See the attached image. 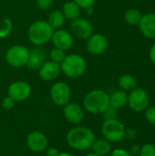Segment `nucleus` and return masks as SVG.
<instances>
[{
    "label": "nucleus",
    "mask_w": 155,
    "mask_h": 156,
    "mask_svg": "<svg viewBox=\"0 0 155 156\" xmlns=\"http://www.w3.org/2000/svg\"><path fill=\"white\" fill-rule=\"evenodd\" d=\"M88 64L86 59L79 54L66 55L60 63L61 73L69 79H78L83 76L87 70Z\"/></svg>",
    "instance_id": "obj_4"
},
{
    "label": "nucleus",
    "mask_w": 155,
    "mask_h": 156,
    "mask_svg": "<svg viewBox=\"0 0 155 156\" xmlns=\"http://www.w3.org/2000/svg\"><path fill=\"white\" fill-rule=\"evenodd\" d=\"M54 30L47 20H37L29 26L27 37L33 45L43 47L51 41Z\"/></svg>",
    "instance_id": "obj_3"
},
{
    "label": "nucleus",
    "mask_w": 155,
    "mask_h": 156,
    "mask_svg": "<svg viewBox=\"0 0 155 156\" xmlns=\"http://www.w3.org/2000/svg\"><path fill=\"white\" fill-rule=\"evenodd\" d=\"M117 111L116 109L109 106V108L102 113L105 120H111V119H117Z\"/></svg>",
    "instance_id": "obj_31"
},
{
    "label": "nucleus",
    "mask_w": 155,
    "mask_h": 156,
    "mask_svg": "<svg viewBox=\"0 0 155 156\" xmlns=\"http://www.w3.org/2000/svg\"><path fill=\"white\" fill-rule=\"evenodd\" d=\"M47 21L56 30V29L61 28L64 26V24L66 22V17L63 15L61 10L56 9V10H53L52 12L49 13Z\"/></svg>",
    "instance_id": "obj_21"
},
{
    "label": "nucleus",
    "mask_w": 155,
    "mask_h": 156,
    "mask_svg": "<svg viewBox=\"0 0 155 156\" xmlns=\"http://www.w3.org/2000/svg\"><path fill=\"white\" fill-rule=\"evenodd\" d=\"M53 2L54 0H36V5L40 10L47 11L52 7Z\"/></svg>",
    "instance_id": "obj_28"
},
{
    "label": "nucleus",
    "mask_w": 155,
    "mask_h": 156,
    "mask_svg": "<svg viewBox=\"0 0 155 156\" xmlns=\"http://www.w3.org/2000/svg\"><path fill=\"white\" fill-rule=\"evenodd\" d=\"M149 56H150L151 61L153 62V64H154L155 65V43L152 46V48H151V49H150Z\"/></svg>",
    "instance_id": "obj_36"
},
{
    "label": "nucleus",
    "mask_w": 155,
    "mask_h": 156,
    "mask_svg": "<svg viewBox=\"0 0 155 156\" xmlns=\"http://www.w3.org/2000/svg\"><path fill=\"white\" fill-rule=\"evenodd\" d=\"M84 156H100V155H98V154H96L95 153H90V154H87L86 155H84Z\"/></svg>",
    "instance_id": "obj_38"
},
{
    "label": "nucleus",
    "mask_w": 155,
    "mask_h": 156,
    "mask_svg": "<svg viewBox=\"0 0 155 156\" xmlns=\"http://www.w3.org/2000/svg\"><path fill=\"white\" fill-rule=\"evenodd\" d=\"M48 52L42 47L35 46L29 49V56L26 63V68L32 71H37L39 68L47 61Z\"/></svg>",
    "instance_id": "obj_14"
},
{
    "label": "nucleus",
    "mask_w": 155,
    "mask_h": 156,
    "mask_svg": "<svg viewBox=\"0 0 155 156\" xmlns=\"http://www.w3.org/2000/svg\"><path fill=\"white\" fill-rule=\"evenodd\" d=\"M58 156H74L72 154L69 153V152H59V154Z\"/></svg>",
    "instance_id": "obj_37"
},
{
    "label": "nucleus",
    "mask_w": 155,
    "mask_h": 156,
    "mask_svg": "<svg viewBox=\"0 0 155 156\" xmlns=\"http://www.w3.org/2000/svg\"><path fill=\"white\" fill-rule=\"evenodd\" d=\"M142 34L147 38H155V13L150 12L144 14L139 24Z\"/></svg>",
    "instance_id": "obj_17"
},
{
    "label": "nucleus",
    "mask_w": 155,
    "mask_h": 156,
    "mask_svg": "<svg viewBox=\"0 0 155 156\" xmlns=\"http://www.w3.org/2000/svg\"><path fill=\"white\" fill-rule=\"evenodd\" d=\"M125 126L117 119L105 120L101 125V133L110 143H118L124 138Z\"/></svg>",
    "instance_id": "obj_6"
},
{
    "label": "nucleus",
    "mask_w": 155,
    "mask_h": 156,
    "mask_svg": "<svg viewBox=\"0 0 155 156\" xmlns=\"http://www.w3.org/2000/svg\"><path fill=\"white\" fill-rule=\"evenodd\" d=\"M93 25L84 17H78L71 21L70 23V30L73 37L87 40L93 34Z\"/></svg>",
    "instance_id": "obj_10"
},
{
    "label": "nucleus",
    "mask_w": 155,
    "mask_h": 156,
    "mask_svg": "<svg viewBox=\"0 0 155 156\" xmlns=\"http://www.w3.org/2000/svg\"><path fill=\"white\" fill-rule=\"evenodd\" d=\"M108 47L107 37L100 33H93L88 39L86 43V48L89 53L92 55H101L103 54Z\"/></svg>",
    "instance_id": "obj_13"
},
{
    "label": "nucleus",
    "mask_w": 155,
    "mask_h": 156,
    "mask_svg": "<svg viewBox=\"0 0 155 156\" xmlns=\"http://www.w3.org/2000/svg\"><path fill=\"white\" fill-rule=\"evenodd\" d=\"M95 139V134L90 128L79 125L70 129L66 136L69 146L76 151L91 149Z\"/></svg>",
    "instance_id": "obj_1"
},
{
    "label": "nucleus",
    "mask_w": 155,
    "mask_h": 156,
    "mask_svg": "<svg viewBox=\"0 0 155 156\" xmlns=\"http://www.w3.org/2000/svg\"><path fill=\"white\" fill-rule=\"evenodd\" d=\"M16 102L11 97H9V96L7 95V96H5V97L2 100L1 105H2V108H3L4 110L10 111V110H12V109L16 106Z\"/></svg>",
    "instance_id": "obj_27"
},
{
    "label": "nucleus",
    "mask_w": 155,
    "mask_h": 156,
    "mask_svg": "<svg viewBox=\"0 0 155 156\" xmlns=\"http://www.w3.org/2000/svg\"><path fill=\"white\" fill-rule=\"evenodd\" d=\"M111 156H132L131 153L123 148H117L111 152Z\"/></svg>",
    "instance_id": "obj_32"
},
{
    "label": "nucleus",
    "mask_w": 155,
    "mask_h": 156,
    "mask_svg": "<svg viewBox=\"0 0 155 156\" xmlns=\"http://www.w3.org/2000/svg\"><path fill=\"white\" fill-rule=\"evenodd\" d=\"M140 156H155V146L151 144H146L141 147Z\"/></svg>",
    "instance_id": "obj_26"
},
{
    "label": "nucleus",
    "mask_w": 155,
    "mask_h": 156,
    "mask_svg": "<svg viewBox=\"0 0 155 156\" xmlns=\"http://www.w3.org/2000/svg\"><path fill=\"white\" fill-rule=\"evenodd\" d=\"M145 118L148 121V122L155 124V106H151L146 109Z\"/></svg>",
    "instance_id": "obj_30"
},
{
    "label": "nucleus",
    "mask_w": 155,
    "mask_h": 156,
    "mask_svg": "<svg viewBox=\"0 0 155 156\" xmlns=\"http://www.w3.org/2000/svg\"><path fill=\"white\" fill-rule=\"evenodd\" d=\"M143 16V15L142 14V12L140 10H138L136 8H131L125 12L124 19L131 26H137V25L139 26Z\"/></svg>",
    "instance_id": "obj_23"
},
{
    "label": "nucleus",
    "mask_w": 155,
    "mask_h": 156,
    "mask_svg": "<svg viewBox=\"0 0 155 156\" xmlns=\"http://www.w3.org/2000/svg\"><path fill=\"white\" fill-rule=\"evenodd\" d=\"M49 96L55 105L64 107L70 101L71 99L70 87L64 81H57L51 86Z\"/></svg>",
    "instance_id": "obj_7"
},
{
    "label": "nucleus",
    "mask_w": 155,
    "mask_h": 156,
    "mask_svg": "<svg viewBox=\"0 0 155 156\" xmlns=\"http://www.w3.org/2000/svg\"><path fill=\"white\" fill-rule=\"evenodd\" d=\"M140 151H141V147H140L139 145L134 144V145H132V146L130 153H131V154H132V156L137 155V154H140Z\"/></svg>",
    "instance_id": "obj_35"
},
{
    "label": "nucleus",
    "mask_w": 155,
    "mask_h": 156,
    "mask_svg": "<svg viewBox=\"0 0 155 156\" xmlns=\"http://www.w3.org/2000/svg\"><path fill=\"white\" fill-rule=\"evenodd\" d=\"M137 133L136 131L133 129H125V133H124V138H126L129 141H134L136 139Z\"/></svg>",
    "instance_id": "obj_33"
},
{
    "label": "nucleus",
    "mask_w": 155,
    "mask_h": 156,
    "mask_svg": "<svg viewBox=\"0 0 155 156\" xmlns=\"http://www.w3.org/2000/svg\"><path fill=\"white\" fill-rule=\"evenodd\" d=\"M64 118L71 124H80L85 117L83 107L77 102H69L63 107Z\"/></svg>",
    "instance_id": "obj_12"
},
{
    "label": "nucleus",
    "mask_w": 155,
    "mask_h": 156,
    "mask_svg": "<svg viewBox=\"0 0 155 156\" xmlns=\"http://www.w3.org/2000/svg\"><path fill=\"white\" fill-rule=\"evenodd\" d=\"M46 154L47 156H58V154H59V151L58 148L56 147H49L46 149Z\"/></svg>",
    "instance_id": "obj_34"
},
{
    "label": "nucleus",
    "mask_w": 155,
    "mask_h": 156,
    "mask_svg": "<svg viewBox=\"0 0 155 156\" xmlns=\"http://www.w3.org/2000/svg\"><path fill=\"white\" fill-rule=\"evenodd\" d=\"M51 41L54 45V48H58L64 51L71 48L74 43V37L71 32L66 29H56L54 30Z\"/></svg>",
    "instance_id": "obj_15"
},
{
    "label": "nucleus",
    "mask_w": 155,
    "mask_h": 156,
    "mask_svg": "<svg viewBox=\"0 0 155 156\" xmlns=\"http://www.w3.org/2000/svg\"><path fill=\"white\" fill-rule=\"evenodd\" d=\"M66 52L62 49H59L58 48H54L50 50L48 56L50 58V60L56 63H58L60 65V63L63 61V59L66 57Z\"/></svg>",
    "instance_id": "obj_25"
},
{
    "label": "nucleus",
    "mask_w": 155,
    "mask_h": 156,
    "mask_svg": "<svg viewBox=\"0 0 155 156\" xmlns=\"http://www.w3.org/2000/svg\"><path fill=\"white\" fill-rule=\"evenodd\" d=\"M29 56V49L23 45H14L10 47L5 55V62L12 68L20 69L26 66Z\"/></svg>",
    "instance_id": "obj_5"
},
{
    "label": "nucleus",
    "mask_w": 155,
    "mask_h": 156,
    "mask_svg": "<svg viewBox=\"0 0 155 156\" xmlns=\"http://www.w3.org/2000/svg\"><path fill=\"white\" fill-rule=\"evenodd\" d=\"M31 86L28 82L24 80H16L12 82L7 89V95L11 97L16 102L26 101L31 95Z\"/></svg>",
    "instance_id": "obj_9"
},
{
    "label": "nucleus",
    "mask_w": 155,
    "mask_h": 156,
    "mask_svg": "<svg viewBox=\"0 0 155 156\" xmlns=\"http://www.w3.org/2000/svg\"><path fill=\"white\" fill-rule=\"evenodd\" d=\"M118 84L120 88L124 91H131L137 88L138 81L136 78L131 74H123L118 80Z\"/></svg>",
    "instance_id": "obj_22"
},
{
    "label": "nucleus",
    "mask_w": 155,
    "mask_h": 156,
    "mask_svg": "<svg viewBox=\"0 0 155 156\" xmlns=\"http://www.w3.org/2000/svg\"><path fill=\"white\" fill-rule=\"evenodd\" d=\"M37 71L40 79L44 81H52L58 79L61 73L60 65L51 60H47Z\"/></svg>",
    "instance_id": "obj_16"
},
{
    "label": "nucleus",
    "mask_w": 155,
    "mask_h": 156,
    "mask_svg": "<svg viewBox=\"0 0 155 156\" xmlns=\"http://www.w3.org/2000/svg\"><path fill=\"white\" fill-rule=\"evenodd\" d=\"M13 22L8 17L0 19V38H6L12 32Z\"/></svg>",
    "instance_id": "obj_24"
},
{
    "label": "nucleus",
    "mask_w": 155,
    "mask_h": 156,
    "mask_svg": "<svg viewBox=\"0 0 155 156\" xmlns=\"http://www.w3.org/2000/svg\"><path fill=\"white\" fill-rule=\"evenodd\" d=\"M81 9H88L90 7H93L96 0H73Z\"/></svg>",
    "instance_id": "obj_29"
},
{
    "label": "nucleus",
    "mask_w": 155,
    "mask_h": 156,
    "mask_svg": "<svg viewBox=\"0 0 155 156\" xmlns=\"http://www.w3.org/2000/svg\"><path fill=\"white\" fill-rule=\"evenodd\" d=\"M110 106L109 94L103 90H92L89 91L84 99L82 107L83 109L94 115L102 114Z\"/></svg>",
    "instance_id": "obj_2"
},
{
    "label": "nucleus",
    "mask_w": 155,
    "mask_h": 156,
    "mask_svg": "<svg viewBox=\"0 0 155 156\" xmlns=\"http://www.w3.org/2000/svg\"><path fill=\"white\" fill-rule=\"evenodd\" d=\"M128 104L130 108L137 112L145 111L149 106V96L143 88H135L128 94Z\"/></svg>",
    "instance_id": "obj_8"
},
{
    "label": "nucleus",
    "mask_w": 155,
    "mask_h": 156,
    "mask_svg": "<svg viewBox=\"0 0 155 156\" xmlns=\"http://www.w3.org/2000/svg\"><path fill=\"white\" fill-rule=\"evenodd\" d=\"M109 98H110V106L116 110L122 109L128 104V94L126 91L122 90L114 91L113 93L109 95Z\"/></svg>",
    "instance_id": "obj_18"
},
{
    "label": "nucleus",
    "mask_w": 155,
    "mask_h": 156,
    "mask_svg": "<svg viewBox=\"0 0 155 156\" xmlns=\"http://www.w3.org/2000/svg\"><path fill=\"white\" fill-rule=\"evenodd\" d=\"M81 8L72 0L65 2L62 5V13L65 16L66 19H69L70 21L78 18L81 15Z\"/></svg>",
    "instance_id": "obj_19"
},
{
    "label": "nucleus",
    "mask_w": 155,
    "mask_h": 156,
    "mask_svg": "<svg viewBox=\"0 0 155 156\" xmlns=\"http://www.w3.org/2000/svg\"><path fill=\"white\" fill-rule=\"evenodd\" d=\"M26 144L28 150L33 153H42L48 145V140L47 135L40 131H34L27 134L26 139Z\"/></svg>",
    "instance_id": "obj_11"
},
{
    "label": "nucleus",
    "mask_w": 155,
    "mask_h": 156,
    "mask_svg": "<svg viewBox=\"0 0 155 156\" xmlns=\"http://www.w3.org/2000/svg\"><path fill=\"white\" fill-rule=\"evenodd\" d=\"M91 149L93 153L100 156H107L111 154V143L106 140L105 138L100 139H95Z\"/></svg>",
    "instance_id": "obj_20"
},
{
    "label": "nucleus",
    "mask_w": 155,
    "mask_h": 156,
    "mask_svg": "<svg viewBox=\"0 0 155 156\" xmlns=\"http://www.w3.org/2000/svg\"><path fill=\"white\" fill-rule=\"evenodd\" d=\"M9 156H15V155H9Z\"/></svg>",
    "instance_id": "obj_39"
}]
</instances>
